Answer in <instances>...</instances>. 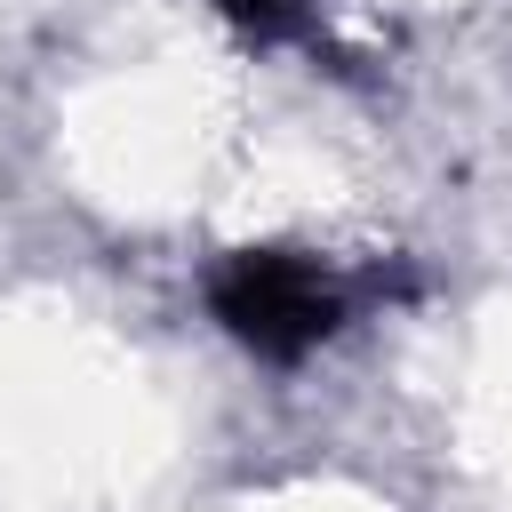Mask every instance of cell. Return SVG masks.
<instances>
[{"instance_id": "cell-1", "label": "cell", "mask_w": 512, "mask_h": 512, "mask_svg": "<svg viewBox=\"0 0 512 512\" xmlns=\"http://www.w3.org/2000/svg\"><path fill=\"white\" fill-rule=\"evenodd\" d=\"M328 288L312 280V272H296V264H240L232 280H224V320L248 336V344H264V352H296V344H312L320 328H328Z\"/></svg>"}]
</instances>
